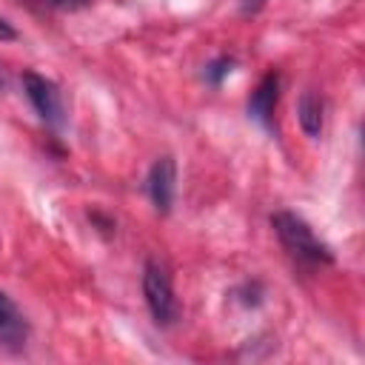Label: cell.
<instances>
[{
	"label": "cell",
	"instance_id": "obj_1",
	"mask_svg": "<svg viewBox=\"0 0 365 365\" xmlns=\"http://www.w3.org/2000/svg\"><path fill=\"white\" fill-rule=\"evenodd\" d=\"M271 225H274L279 242H282V245L288 248V254H294L297 259L314 262V265H319V262H334L331 248H328V245L314 234V228H311L302 217H297L294 211H277V214L271 217Z\"/></svg>",
	"mask_w": 365,
	"mask_h": 365
},
{
	"label": "cell",
	"instance_id": "obj_2",
	"mask_svg": "<svg viewBox=\"0 0 365 365\" xmlns=\"http://www.w3.org/2000/svg\"><path fill=\"white\" fill-rule=\"evenodd\" d=\"M143 294H145V305L157 325H171L177 319L180 305L174 297V285H171L168 274L151 259L145 262V271H143Z\"/></svg>",
	"mask_w": 365,
	"mask_h": 365
},
{
	"label": "cell",
	"instance_id": "obj_3",
	"mask_svg": "<svg viewBox=\"0 0 365 365\" xmlns=\"http://www.w3.org/2000/svg\"><path fill=\"white\" fill-rule=\"evenodd\" d=\"M23 88H26V97H29V103L34 106V111L40 114V120L46 123V125H51V128H60L63 125V97H60V88L48 80V77H43V74H37V71H26L23 74Z\"/></svg>",
	"mask_w": 365,
	"mask_h": 365
},
{
	"label": "cell",
	"instance_id": "obj_4",
	"mask_svg": "<svg viewBox=\"0 0 365 365\" xmlns=\"http://www.w3.org/2000/svg\"><path fill=\"white\" fill-rule=\"evenodd\" d=\"M145 188H148V197H151L154 208L160 214H168L171 202H174V191H177V163L171 157L154 160V165L148 171V180H145Z\"/></svg>",
	"mask_w": 365,
	"mask_h": 365
},
{
	"label": "cell",
	"instance_id": "obj_5",
	"mask_svg": "<svg viewBox=\"0 0 365 365\" xmlns=\"http://www.w3.org/2000/svg\"><path fill=\"white\" fill-rule=\"evenodd\" d=\"M277 100H279V74L277 71H268L257 88L251 91L248 97V114L262 123L265 128H274V108H277Z\"/></svg>",
	"mask_w": 365,
	"mask_h": 365
},
{
	"label": "cell",
	"instance_id": "obj_6",
	"mask_svg": "<svg viewBox=\"0 0 365 365\" xmlns=\"http://www.w3.org/2000/svg\"><path fill=\"white\" fill-rule=\"evenodd\" d=\"M322 111H325L322 97L317 91H302V97L297 103V117H299V125H302V131L308 137H319L322 134V120H325Z\"/></svg>",
	"mask_w": 365,
	"mask_h": 365
},
{
	"label": "cell",
	"instance_id": "obj_7",
	"mask_svg": "<svg viewBox=\"0 0 365 365\" xmlns=\"http://www.w3.org/2000/svg\"><path fill=\"white\" fill-rule=\"evenodd\" d=\"M231 66H234L231 57H217V60H211V63L205 66V80H208L211 86H220V83L228 77Z\"/></svg>",
	"mask_w": 365,
	"mask_h": 365
},
{
	"label": "cell",
	"instance_id": "obj_8",
	"mask_svg": "<svg viewBox=\"0 0 365 365\" xmlns=\"http://www.w3.org/2000/svg\"><path fill=\"white\" fill-rule=\"evenodd\" d=\"M14 322V302L0 291V331Z\"/></svg>",
	"mask_w": 365,
	"mask_h": 365
},
{
	"label": "cell",
	"instance_id": "obj_9",
	"mask_svg": "<svg viewBox=\"0 0 365 365\" xmlns=\"http://www.w3.org/2000/svg\"><path fill=\"white\" fill-rule=\"evenodd\" d=\"M37 3H43V6H48V9H80V6H88V0H37Z\"/></svg>",
	"mask_w": 365,
	"mask_h": 365
},
{
	"label": "cell",
	"instance_id": "obj_10",
	"mask_svg": "<svg viewBox=\"0 0 365 365\" xmlns=\"http://www.w3.org/2000/svg\"><path fill=\"white\" fill-rule=\"evenodd\" d=\"M14 37H17V31H14L3 17H0V40H14Z\"/></svg>",
	"mask_w": 365,
	"mask_h": 365
},
{
	"label": "cell",
	"instance_id": "obj_11",
	"mask_svg": "<svg viewBox=\"0 0 365 365\" xmlns=\"http://www.w3.org/2000/svg\"><path fill=\"white\" fill-rule=\"evenodd\" d=\"M262 6H265V0H242V11H245V14H248V11L254 14V11H259Z\"/></svg>",
	"mask_w": 365,
	"mask_h": 365
}]
</instances>
